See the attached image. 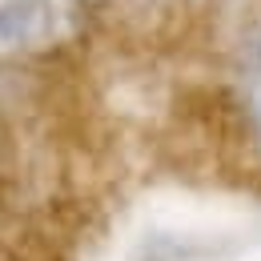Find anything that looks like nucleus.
<instances>
[{
  "label": "nucleus",
  "mask_w": 261,
  "mask_h": 261,
  "mask_svg": "<svg viewBox=\"0 0 261 261\" xmlns=\"http://www.w3.org/2000/svg\"><path fill=\"white\" fill-rule=\"evenodd\" d=\"M48 33V4L44 0H8L0 8V61L36 48Z\"/></svg>",
  "instance_id": "nucleus-3"
},
{
  "label": "nucleus",
  "mask_w": 261,
  "mask_h": 261,
  "mask_svg": "<svg viewBox=\"0 0 261 261\" xmlns=\"http://www.w3.org/2000/svg\"><path fill=\"white\" fill-rule=\"evenodd\" d=\"M165 165L209 189L261 193V137L245 100L221 85L181 93L161 133Z\"/></svg>",
  "instance_id": "nucleus-1"
},
{
  "label": "nucleus",
  "mask_w": 261,
  "mask_h": 261,
  "mask_svg": "<svg viewBox=\"0 0 261 261\" xmlns=\"http://www.w3.org/2000/svg\"><path fill=\"white\" fill-rule=\"evenodd\" d=\"M241 61H245V68H249L253 76H261V29H257V33H249L245 48H241Z\"/></svg>",
  "instance_id": "nucleus-5"
},
{
  "label": "nucleus",
  "mask_w": 261,
  "mask_h": 261,
  "mask_svg": "<svg viewBox=\"0 0 261 261\" xmlns=\"http://www.w3.org/2000/svg\"><path fill=\"white\" fill-rule=\"evenodd\" d=\"M16 193H20V141L8 125V117L0 113V217L12 209Z\"/></svg>",
  "instance_id": "nucleus-4"
},
{
  "label": "nucleus",
  "mask_w": 261,
  "mask_h": 261,
  "mask_svg": "<svg viewBox=\"0 0 261 261\" xmlns=\"http://www.w3.org/2000/svg\"><path fill=\"white\" fill-rule=\"evenodd\" d=\"M97 217V201L68 193L33 213L0 217V261H76V245Z\"/></svg>",
  "instance_id": "nucleus-2"
}]
</instances>
